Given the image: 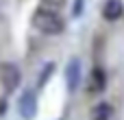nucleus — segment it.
Returning a JSON list of instances; mask_svg holds the SVG:
<instances>
[{
	"label": "nucleus",
	"instance_id": "f03ea898",
	"mask_svg": "<svg viewBox=\"0 0 124 120\" xmlns=\"http://www.w3.org/2000/svg\"><path fill=\"white\" fill-rule=\"evenodd\" d=\"M22 83V72L13 61H4L0 63V85L7 94H13Z\"/></svg>",
	"mask_w": 124,
	"mask_h": 120
},
{
	"label": "nucleus",
	"instance_id": "20e7f679",
	"mask_svg": "<svg viewBox=\"0 0 124 120\" xmlns=\"http://www.w3.org/2000/svg\"><path fill=\"white\" fill-rule=\"evenodd\" d=\"M17 114L24 120H33L37 116V94L33 90H24L17 101Z\"/></svg>",
	"mask_w": 124,
	"mask_h": 120
},
{
	"label": "nucleus",
	"instance_id": "f257e3e1",
	"mask_svg": "<svg viewBox=\"0 0 124 120\" xmlns=\"http://www.w3.org/2000/svg\"><path fill=\"white\" fill-rule=\"evenodd\" d=\"M31 24H33V28H37L44 35L65 33V20L61 17V13H57L54 9H48V7H37L31 15Z\"/></svg>",
	"mask_w": 124,
	"mask_h": 120
},
{
	"label": "nucleus",
	"instance_id": "423d86ee",
	"mask_svg": "<svg viewBox=\"0 0 124 120\" xmlns=\"http://www.w3.org/2000/svg\"><path fill=\"white\" fill-rule=\"evenodd\" d=\"M124 15V2L122 0H105L102 4V17L107 22H118Z\"/></svg>",
	"mask_w": 124,
	"mask_h": 120
},
{
	"label": "nucleus",
	"instance_id": "39448f33",
	"mask_svg": "<svg viewBox=\"0 0 124 120\" xmlns=\"http://www.w3.org/2000/svg\"><path fill=\"white\" fill-rule=\"evenodd\" d=\"M107 90V72L102 70V66H94L89 70V79H87V92L89 94H102Z\"/></svg>",
	"mask_w": 124,
	"mask_h": 120
},
{
	"label": "nucleus",
	"instance_id": "0eeeda50",
	"mask_svg": "<svg viewBox=\"0 0 124 120\" xmlns=\"http://www.w3.org/2000/svg\"><path fill=\"white\" fill-rule=\"evenodd\" d=\"M92 118L94 120H113V107L102 101V103H96L92 107Z\"/></svg>",
	"mask_w": 124,
	"mask_h": 120
},
{
	"label": "nucleus",
	"instance_id": "9b49d317",
	"mask_svg": "<svg viewBox=\"0 0 124 120\" xmlns=\"http://www.w3.org/2000/svg\"><path fill=\"white\" fill-rule=\"evenodd\" d=\"M7 109H9V101H7L4 96H0V116H4Z\"/></svg>",
	"mask_w": 124,
	"mask_h": 120
},
{
	"label": "nucleus",
	"instance_id": "6e6552de",
	"mask_svg": "<svg viewBox=\"0 0 124 120\" xmlns=\"http://www.w3.org/2000/svg\"><path fill=\"white\" fill-rule=\"evenodd\" d=\"M54 70H57V63H54V61H46V63L41 66V70H39V74H37V87H39V90L48 85V81L52 79Z\"/></svg>",
	"mask_w": 124,
	"mask_h": 120
},
{
	"label": "nucleus",
	"instance_id": "7ed1b4c3",
	"mask_svg": "<svg viewBox=\"0 0 124 120\" xmlns=\"http://www.w3.org/2000/svg\"><path fill=\"white\" fill-rule=\"evenodd\" d=\"M81 81H83V61L81 57H70L65 66V87L70 92H76Z\"/></svg>",
	"mask_w": 124,
	"mask_h": 120
},
{
	"label": "nucleus",
	"instance_id": "9d476101",
	"mask_svg": "<svg viewBox=\"0 0 124 120\" xmlns=\"http://www.w3.org/2000/svg\"><path fill=\"white\" fill-rule=\"evenodd\" d=\"M63 2H65V0H44L41 7H48V9H54V11H57L59 7H63Z\"/></svg>",
	"mask_w": 124,
	"mask_h": 120
},
{
	"label": "nucleus",
	"instance_id": "1a4fd4ad",
	"mask_svg": "<svg viewBox=\"0 0 124 120\" xmlns=\"http://www.w3.org/2000/svg\"><path fill=\"white\" fill-rule=\"evenodd\" d=\"M83 7H85V0H74L72 2V17H81L83 15Z\"/></svg>",
	"mask_w": 124,
	"mask_h": 120
}]
</instances>
